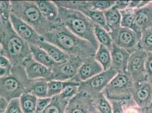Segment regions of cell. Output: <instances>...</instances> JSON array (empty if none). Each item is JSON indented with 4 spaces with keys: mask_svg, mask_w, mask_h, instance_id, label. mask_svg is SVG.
<instances>
[{
    "mask_svg": "<svg viewBox=\"0 0 152 113\" xmlns=\"http://www.w3.org/2000/svg\"><path fill=\"white\" fill-rule=\"evenodd\" d=\"M65 113H98L92 97L83 91H79L71 99L65 109Z\"/></svg>",
    "mask_w": 152,
    "mask_h": 113,
    "instance_id": "cell-11",
    "label": "cell"
},
{
    "mask_svg": "<svg viewBox=\"0 0 152 113\" xmlns=\"http://www.w3.org/2000/svg\"><path fill=\"white\" fill-rule=\"evenodd\" d=\"M48 80L46 79L29 80L27 87V92L37 98L46 97L48 94Z\"/></svg>",
    "mask_w": 152,
    "mask_h": 113,
    "instance_id": "cell-20",
    "label": "cell"
},
{
    "mask_svg": "<svg viewBox=\"0 0 152 113\" xmlns=\"http://www.w3.org/2000/svg\"><path fill=\"white\" fill-rule=\"evenodd\" d=\"M135 22L140 31H145L152 26V3L145 7L134 9Z\"/></svg>",
    "mask_w": 152,
    "mask_h": 113,
    "instance_id": "cell-17",
    "label": "cell"
},
{
    "mask_svg": "<svg viewBox=\"0 0 152 113\" xmlns=\"http://www.w3.org/2000/svg\"><path fill=\"white\" fill-rule=\"evenodd\" d=\"M12 13V4L10 1H0V17L4 22L10 20Z\"/></svg>",
    "mask_w": 152,
    "mask_h": 113,
    "instance_id": "cell-32",
    "label": "cell"
},
{
    "mask_svg": "<svg viewBox=\"0 0 152 113\" xmlns=\"http://www.w3.org/2000/svg\"><path fill=\"white\" fill-rule=\"evenodd\" d=\"M1 50H2V47H1V45L0 43V54H1Z\"/></svg>",
    "mask_w": 152,
    "mask_h": 113,
    "instance_id": "cell-46",
    "label": "cell"
},
{
    "mask_svg": "<svg viewBox=\"0 0 152 113\" xmlns=\"http://www.w3.org/2000/svg\"><path fill=\"white\" fill-rule=\"evenodd\" d=\"M139 49L146 52H152V26L142 32L139 44Z\"/></svg>",
    "mask_w": 152,
    "mask_h": 113,
    "instance_id": "cell-30",
    "label": "cell"
},
{
    "mask_svg": "<svg viewBox=\"0 0 152 113\" xmlns=\"http://www.w3.org/2000/svg\"><path fill=\"white\" fill-rule=\"evenodd\" d=\"M58 7V22L77 36L90 42L98 49L99 44L95 38L94 23L92 21L80 11Z\"/></svg>",
    "mask_w": 152,
    "mask_h": 113,
    "instance_id": "cell-3",
    "label": "cell"
},
{
    "mask_svg": "<svg viewBox=\"0 0 152 113\" xmlns=\"http://www.w3.org/2000/svg\"><path fill=\"white\" fill-rule=\"evenodd\" d=\"M146 80L152 85V52H148L145 62Z\"/></svg>",
    "mask_w": 152,
    "mask_h": 113,
    "instance_id": "cell-35",
    "label": "cell"
},
{
    "mask_svg": "<svg viewBox=\"0 0 152 113\" xmlns=\"http://www.w3.org/2000/svg\"><path fill=\"white\" fill-rule=\"evenodd\" d=\"M38 46L44 49L56 63H64L68 61L70 56L56 45L44 40L43 38Z\"/></svg>",
    "mask_w": 152,
    "mask_h": 113,
    "instance_id": "cell-19",
    "label": "cell"
},
{
    "mask_svg": "<svg viewBox=\"0 0 152 113\" xmlns=\"http://www.w3.org/2000/svg\"><path fill=\"white\" fill-rule=\"evenodd\" d=\"M148 109H141V113H148Z\"/></svg>",
    "mask_w": 152,
    "mask_h": 113,
    "instance_id": "cell-44",
    "label": "cell"
},
{
    "mask_svg": "<svg viewBox=\"0 0 152 113\" xmlns=\"http://www.w3.org/2000/svg\"><path fill=\"white\" fill-rule=\"evenodd\" d=\"M124 102L121 101H110V102L112 106L113 113H125Z\"/></svg>",
    "mask_w": 152,
    "mask_h": 113,
    "instance_id": "cell-37",
    "label": "cell"
},
{
    "mask_svg": "<svg viewBox=\"0 0 152 113\" xmlns=\"http://www.w3.org/2000/svg\"><path fill=\"white\" fill-rule=\"evenodd\" d=\"M4 113H23L20 106L19 98L10 101Z\"/></svg>",
    "mask_w": 152,
    "mask_h": 113,
    "instance_id": "cell-34",
    "label": "cell"
},
{
    "mask_svg": "<svg viewBox=\"0 0 152 113\" xmlns=\"http://www.w3.org/2000/svg\"><path fill=\"white\" fill-rule=\"evenodd\" d=\"M10 22L14 30L19 36L28 44L38 46L42 39V37L32 27L12 13H11L10 16Z\"/></svg>",
    "mask_w": 152,
    "mask_h": 113,
    "instance_id": "cell-12",
    "label": "cell"
},
{
    "mask_svg": "<svg viewBox=\"0 0 152 113\" xmlns=\"http://www.w3.org/2000/svg\"><path fill=\"white\" fill-rule=\"evenodd\" d=\"M12 13L32 27L43 36L55 24L42 15L34 1H12Z\"/></svg>",
    "mask_w": 152,
    "mask_h": 113,
    "instance_id": "cell-4",
    "label": "cell"
},
{
    "mask_svg": "<svg viewBox=\"0 0 152 113\" xmlns=\"http://www.w3.org/2000/svg\"><path fill=\"white\" fill-rule=\"evenodd\" d=\"M22 65L28 80L46 79L48 81L52 80V69L37 62L31 56L27 58Z\"/></svg>",
    "mask_w": 152,
    "mask_h": 113,
    "instance_id": "cell-14",
    "label": "cell"
},
{
    "mask_svg": "<svg viewBox=\"0 0 152 113\" xmlns=\"http://www.w3.org/2000/svg\"><path fill=\"white\" fill-rule=\"evenodd\" d=\"M70 85H80V83L72 80L61 81L56 80H51L48 82V94L47 97H53L57 96L63 92L66 87Z\"/></svg>",
    "mask_w": 152,
    "mask_h": 113,
    "instance_id": "cell-23",
    "label": "cell"
},
{
    "mask_svg": "<svg viewBox=\"0 0 152 113\" xmlns=\"http://www.w3.org/2000/svg\"><path fill=\"white\" fill-rule=\"evenodd\" d=\"M42 37L44 40L56 45L70 56L83 59L94 57L97 50L90 42L77 36L58 22Z\"/></svg>",
    "mask_w": 152,
    "mask_h": 113,
    "instance_id": "cell-1",
    "label": "cell"
},
{
    "mask_svg": "<svg viewBox=\"0 0 152 113\" xmlns=\"http://www.w3.org/2000/svg\"><path fill=\"white\" fill-rule=\"evenodd\" d=\"M10 70H11L7 69L0 67V78L9 74L10 72Z\"/></svg>",
    "mask_w": 152,
    "mask_h": 113,
    "instance_id": "cell-42",
    "label": "cell"
},
{
    "mask_svg": "<svg viewBox=\"0 0 152 113\" xmlns=\"http://www.w3.org/2000/svg\"><path fill=\"white\" fill-rule=\"evenodd\" d=\"M148 113H152V106L148 109Z\"/></svg>",
    "mask_w": 152,
    "mask_h": 113,
    "instance_id": "cell-45",
    "label": "cell"
},
{
    "mask_svg": "<svg viewBox=\"0 0 152 113\" xmlns=\"http://www.w3.org/2000/svg\"><path fill=\"white\" fill-rule=\"evenodd\" d=\"M132 100L141 109H148L152 105V85L147 81L134 83Z\"/></svg>",
    "mask_w": 152,
    "mask_h": 113,
    "instance_id": "cell-13",
    "label": "cell"
},
{
    "mask_svg": "<svg viewBox=\"0 0 152 113\" xmlns=\"http://www.w3.org/2000/svg\"><path fill=\"white\" fill-rule=\"evenodd\" d=\"M93 105L98 113H113L112 106L102 92L91 96Z\"/></svg>",
    "mask_w": 152,
    "mask_h": 113,
    "instance_id": "cell-28",
    "label": "cell"
},
{
    "mask_svg": "<svg viewBox=\"0 0 152 113\" xmlns=\"http://www.w3.org/2000/svg\"><path fill=\"white\" fill-rule=\"evenodd\" d=\"M80 85H70L66 87L60 94L62 99L69 101L79 92Z\"/></svg>",
    "mask_w": 152,
    "mask_h": 113,
    "instance_id": "cell-33",
    "label": "cell"
},
{
    "mask_svg": "<svg viewBox=\"0 0 152 113\" xmlns=\"http://www.w3.org/2000/svg\"><path fill=\"white\" fill-rule=\"evenodd\" d=\"M103 71L101 65L95 60L94 57L86 58L83 59L82 64L72 81L78 83L85 82Z\"/></svg>",
    "mask_w": 152,
    "mask_h": 113,
    "instance_id": "cell-15",
    "label": "cell"
},
{
    "mask_svg": "<svg viewBox=\"0 0 152 113\" xmlns=\"http://www.w3.org/2000/svg\"><path fill=\"white\" fill-rule=\"evenodd\" d=\"M118 71L110 68L103 71L100 74L85 82H80L79 85V91H83L93 96L101 93L108 83L110 82L116 74Z\"/></svg>",
    "mask_w": 152,
    "mask_h": 113,
    "instance_id": "cell-8",
    "label": "cell"
},
{
    "mask_svg": "<svg viewBox=\"0 0 152 113\" xmlns=\"http://www.w3.org/2000/svg\"><path fill=\"white\" fill-rule=\"evenodd\" d=\"M103 13L110 31L121 27V13L115 7H111Z\"/></svg>",
    "mask_w": 152,
    "mask_h": 113,
    "instance_id": "cell-24",
    "label": "cell"
},
{
    "mask_svg": "<svg viewBox=\"0 0 152 113\" xmlns=\"http://www.w3.org/2000/svg\"><path fill=\"white\" fill-rule=\"evenodd\" d=\"M94 31L96 39L99 44H102L111 51L113 48V42L109 32L101 26L94 23Z\"/></svg>",
    "mask_w": 152,
    "mask_h": 113,
    "instance_id": "cell-29",
    "label": "cell"
},
{
    "mask_svg": "<svg viewBox=\"0 0 152 113\" xmlns=\"http://www.w3.org/2000/svg\"><path fill=\"white\" fill-rule=\"evenodd\" d=\"M29 46L31 56L35 61L51 69L56 64V63L44 49L36 45L29 44Z\"/></svg>",
    "mask_w": 152,
    "mask_h": 113,
    "instance_id": "cell-21",
    "label": "cell"
},
{
    "mask_svg": "<svg viewBox=\"0 0 152 113\" xmlns=\"http://www.w3.org/2000/svg\"><path fill=\"white\" fill-rule=\"evenodd\" d=\"M69 100L62 99L60 96L52 97L50 104L40 113H65V109Z\"/></svg>",
    "mask_w": 152,
    "mask_h": 113,
    "instance_id": "cell-27",
    "label": "cell"
},
{
    "mask_svg": "<svg viewBox=\"0 0 152 113\" xmlns=\"http://www.w3.org/2000/svg\"><path fill=\"white\" fill-rule=\"evenodd\" d=\"M121 15V27L128 28L136 33L141 37V32L136 25L134 18V9L127 8L120 11Z\"/></svg>",
    "mask_w": 152,
    "mask_h": 113,
    "instance_id": "cell-22",
    "label": "cell"
},
{
    "mask_svg": "<svg viewBox=\"0 0 152 113\" xmlns=\"http://www.w3.org/2000/svg\"><path fill=\"white\" fill-rule=\"evenodd\" d=\"M8 102H7L4 97L0 96V113L5 112L8 105Z\"/></svg>",
    "mask_w": 152,
    "mask_h": 113,
    "instance_id": "cell-40",
    "label": "cell"
},
{
    "mask_svg": "<svg viewBox=\"0 0 152 113\" xmlns=\"http://www.w3.org/2000/svg\"><path fill=\"white\" fill-rule=\"evenodd\" d=\"M83 59L78 57L70 56L69 59L64 63H56L52 69V80H72L82 64Z\"/></svg>",
    "mask_w": 152,
    "mask_h": 113,
    "instance_id": "cell-10",
    "label": "cell"
},
{
    "mask_svg": "<svg viewBox=\"0 0 152 113\" xmlns=\"http://www.w3.org/2000/svg\"><path fill=\"white\" fill-rule=\"evenodd\" d=\"M140 2H141V1H130L128 8L132 9H138L139 7Z\"/></svg>",
    "mask_w": 152,
    "mask_h": 113,
    "instance_id": "cell-41",
    "label": "cell"
},
{
    "mask_svg": "<svg viewBox=\"0 0 152 113\" xmlns=\"http://www.w3.org/2000/svg\"><path fill=\"white\" fill-rule=\"evenodd\" d=\"M4 23L5 22L3 21V20L2 19V18L0 17V30H1V29L2 28L4 25Z\"/></svg>",
    "mask_w": 152,
    "mask_h": 113,
    "instance_id": "cell-43",
    "label": "cell"
},
{
    "mask_svg": "<svg viewBox=\"0 0 152 113\" xmlns=\"http://www.w3.org/2000/svg\"><path fill=\"white\" fill-rule=\"evenodd\" d=\"M42 15L49 22L55 24L58 22V7L54 1H34Z\"/></svg>",
    "mask_w": 152,
    "mask_h": 113,
    "instance_id": "cell-18",
    "label": "cell"
},
{
    "mask_svg": "<svg viewBox=\"0 0 152 113\" xmlns=\"http://www.w3.org/2000/svg\"><path fill=\"white\" fill-rule=\"evenodd\" d=\"M0 43L1 54L9 59L12 66L22 64L27 58L31 56L29 44L14 30L10 20L4 23L0 30Z\"/></svg>",
    "mask_w": 152,
    "mask_h": 113,
    "instance_id": "cell-2",
    "label": "cell"
},
{
    "mask_svg": "<svg viewBox=\"0 0 152 113\" xmlns=\"http://www.w3.org/2000/svg\"><path fill=\"white\" fill-rule=\"evenodd\" d=\"M38 98L26 92L19 97L20 104L23 113H37V102Z\"/></svg>",
    "mask_w": 152,
    "mask_h": 113,
    "instance_id": "cell-26",
    "label": "cell"
},
{
    "mask_svg": "<svg viewBox=\"0 0 152 113\" xmlns=\"http://www.w3.org/2000/svg\"><path fill=\"white\" fill-rule=\"evenodd\" d=\"M111 56V68L119 71H126L130 54L123 48L113 43L110 51Z\"/></svg>",
    "mask_w": 152,
    "mask_h": 113,
    "instance_id": "cell-16",
    "label": "cell"
},
{
    "mask_svg": "<svg viewBox=\"0 0 152 113\" xmlns=\"http://www.w3.org/2000/svg\"><path fill=\"white\" fill-rule=\"evenodd\" d=\"M52 98L51 97H42L38 98L37 102V113H41L50 104Z\"/></svg>",
    "mask_w": 152,
    "mask_h": 113,
    "instance_id": "cell-36",
    "label": "cell"
},
{
    "mask_svg": "<svg viewBox=\"0 0 152 113\" xmlns=\"http://www.w3.org/2000/svg\"><path fill=\"white\" fill-rule=\"evenodd\" d=\"M29 80L22 64L12 66L9 74L0 78V96L7 102L27 92Z\"/></svg>",
    "mask_w": 152,
    "mask_h": 113,
    "instance_id": "cell-5",
    "label": "cell"
},
{
    "mask_svg": "<svg viewBox=\"0 0 152 113\" xmlns=\"http://www.w3.org/2000/svg\"><path fill=\"white\" fill-rule=\"evenodd\" d=\"M0 67L7 69L11 70L12 67V63L6 56L0 54Z\"/></svg>",
    "mask_w": 152,
    "mask_h": 113,
    "instance_id": "cell-38",
    "label": "cell"
},
{
    "mask_svg": "<svg viewBox=\"0 0 152 113\" xmlns=\"http://www.w3.org/2000/svg\"><path fill=\"white\" fill-rule=\"evenodd\" d=\"M115 4V1H86V5L90 10L104 12Z\"/></svg>",
    "mask_w": 152,
    "mask_h": 113,
    "instance_id": "cell-31",
    "label": "cell"
},
{
    "mask_svg": "<svg viewBox=\"0 0 152 113\" xmlns=\"http://www.w3.org/2000/svg\"><path fill=\"white\" fill-rule=\"evenodd\" d=\"M109 33L114 44L127 51L130 54L139 49L140 36L128 28L120 27Z\"/></svg>",
    "mask_w": 152,
    "mask_h": 113,
    "instance_id": "cell-7",
    "label": "cell"
},
{
    "mask_svg": "<svg viewBox=\"0 0 152 113\" xmlns=\"http://www.w3.org/2000/svg\"><path fill=\"white\" fill-rule=\"evenodd\" d=\"M129 2L130 1H116L114 7L119 11L124 10L128 8Z\"/></svg>",
    "mask_w": 152,
    "mask_h": 113,
    "instance_id": "cell-39",
    "label": "cell"
},
{
    "mask_svg": "<svg viewBox=\"0 0 152 113\" xmlns=\"http://www.w3.org/2000/svg\"><path fill=\"white\" fill-rule=\"evenodd\" d=\"M134 85V82L127 71H119L102 93L110 101H126L132 99Z\"/></svg>",
    "mask_w": 152,
    "mask_h": 113,
    "instance_id": "cell-6",
    "label": "cell"
},
{
    "mask_svg": "<svg viewBox=\"0 0 152 113\" xmlns=\"http://www.w3.org/2000/svg\"><path fill=\"white\" fill-rule=\"evenodd\" d=\"M147 54L145 51L138 49L129 56L126 71L134 83L146 81L145 62Z\"/></svg>",
    "mask_w": 152,
    "mask_h": 113,
    "instance_id": "cell-9",
    "label": "cell"
},
{
    "mask_svg": "<svg viewBox=\"0 0 152 113\" xmlns=\"http://www.w3.org/2000/svg\"><path fill=\"white\" fill-rule=\"evenodd\" d=\"M94 58L101 65L104 71L111 67V56L110 51L105 46L99 44L96 51Z\"/></svg>",
    "mask_w": 152,
    "mask_h": 113,
    "instance_id": "cell-25",
    "label": "cell"
},
{
    "mask_svg": "<svg viewBox=\"0 0 152 113\" xmlns=\"http://www.w3.org/2000/svg\"><path fill=\"white\" fill-rule=\"evenodd\" d=\"M151 2H152V1H151Z\"/></svg>",
    "mask_w": 152,
    "mask_h": 113,
    "instance_id": "cell-47",
    "label": "cell"
}]
</instances>
